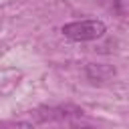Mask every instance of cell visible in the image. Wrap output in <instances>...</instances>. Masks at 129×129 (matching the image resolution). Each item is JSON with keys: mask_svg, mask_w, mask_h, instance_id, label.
I'll use <instances>...</instances> for the list:
<instances>
[{"mask_svg": "<svg viewBox=\"0 0 129 129\" xmlns=\"http://www.w3.org/2000/svg\"><path fill=\"white\" fill-rule=\"evenodd\" d=\"M2 129H34V125H32V123H28V121H18V123L6 125V127H2Z\"/></svg>", "mask_w": 129, "mask_h": 129, "instance_id": "cell-4", "label": "cell"}, {"mask_svg": "<svg viewBox=\"0 0 129 129\" xmlns=\"http://www.w3.org/2000/svg\"><path fill=\"white\" fill-rule=\"evenodd\" d=\"M62 34L75 42H89V40H97L105 34V24L101 20H77V22L64 24Z\"/></svg>", "mask_w": 129, "mask_h": 129, "instance_id": "cell-1", "label": "cell"}, {"mask_svg": "<svg viewBox=\"0 0 129 129\" xmlns=\"http://www.w3.org/2000/svg\"><path fill=\"white\" fill-rule=\"evenodd\" d=\"M83 109L77 105H58V107H40L34 111V119L38 121H60L69 117H81Z\"/></svg>", "mask_w": 129, "mask_h": 129, "instance_id": "cell-2", "label": "cell"}, {"mask_svg": "<svg viewBox=\"0 0 129 129\" xmlns=\"http://www.w3.org/2000/svg\"><path fill=\"white\" fill-rule=\"evenodd\" d=\"M85 75H87V79H89L93 85H105V83H109V81L115 77V69H113L111 64L91 62V64H87Z\"/></svg>", "mask_w": 129, "mask_h": 129, "instance_id": "cell-3", "label": "cell"}]
</instances>
